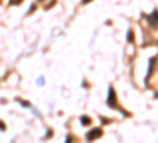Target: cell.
<instances>
[{
	"label": "cell",
	"instance_id": "6da1fadb",
	"mask_svg": "<svg viewBox=\"0 0 158 143\" xmlns=\"http://www.w3.org/2000/svg\"><path fill=\"white\" fill-rule=\"evenodd\" d=\"M146 21H149L150 27L152 29H156V24H158V11H153V16H146Z\"/></svg>",
	"mask_w": 158,
	"mask_h": 143
},
{
	"label": "cell",
	"instance_id": "7a4b0ae2",
	"mask_svg": "<svg viewBox=\"0 0 158 143\" xmlns=\"http://www.w3.org/2000/svg\"><path fill=\"white\" fill-rule=\"evenodd\" d=\"M108 103H109V107L115 108V92H114V89H112V87L109 89V99H108Z\"/></svg>",
	"mask_w": 158,
	"mask_h": 143
},
{
	"label": "cell",
	"instance_id": "3957f363",
	"mask_svg": "<svg viewBox=\"0 0 158 143\" xmlns=\"http://www.w3.org/2000/svg\"><path fill=\"white\" fill-rule=\"evenodd\" d=\"M101 129H97V131H92V132H89L87 134V140H94V138H98V137H101Z\"/></svg>",
	"mask_w": 158,
	"mask_h": 143
},
{
	"label": "cell",
	"instance_id": "277c9868",
	"mask_svg": "<svg viewBox=\"0 0 158 143\" xmlns=\"http://www.w3.org/2000/svg\"><path fill=\"white\" fill-rule=\"evenodd\" d=\"M81 123H82V124H89L90 119H89V118H81Z\"/></svg>",
	"mask_w": 158,
	"mask_h": 143
},
{
	"label": "cell",
	"instance_id": "5b68a950",
	"mask_svg": "<svg viewBox=\"0 0 158 143\" xmlns=\"http://www.w3.org/2000/svg\"><path fill=\"white\" fill-rule=\"evenodd\" d=\"M10 2H11L13 5H18V3H21V2H22V0H10Z\"/></svg>",
	"mask_w": 158,
	"mask_h": 143
},
{
	"label": "cell",
	"instance_id": "8992f818",
	"mask_svg": "<svg viewBox=\"0 0 158 143\" xmlns=\"http://www.w3.org/2000/svg\"><path fill=\"white\" fill-rule=\"evenodd\" d=\"M0 131H5V124L2 121H0Z\"/></svg>",
	"mask_w": 158,
	"mask_h": 143
},
{
	"label": "cell",
	"instance_id": "52a82bcc",
	"mask_svg": "<svg viewBox=\"0 0 158 143\" xmlns=\"http://www.w3.org/2000/svg\"><path fill=\"white\" fill-rule=\"evenodd\" d=\"M128 42H130V43H131V42H133V40H131V30L128 32Z\"/></svg>",
	"mask_w": 158,
	"mask_h": 143
},
{
	"label": "cell",
	"instance_id": "ba28073f",
	"mask_svg": "<svg viewBox=\"0 0 158 143\" xmlns=\"http://www.w3.org/2000/svg\"><path fill=\"white\" fill-rule=\"evenodd\" d=\"M90 2V0H82V3H89Z\"/></svg>",
	"mask_w": 158,
	"mask_h": 143
}]
</instances>
